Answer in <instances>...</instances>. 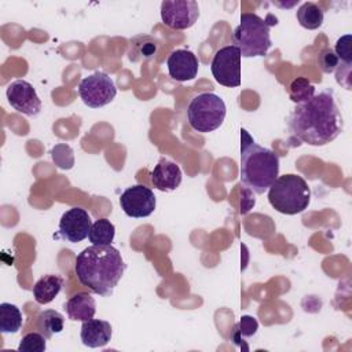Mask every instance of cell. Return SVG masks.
I'll return each mask as SVG.
<instances>
[{"label":"cell","mask_w":352,"mask_h":352,"mask_svg":"<svg viewBox=\"0 0 352 352\" xmlns=\"http://www.w3.org/2000/svg\"><path fill=\"white\" fill-rule=\"evenodd\" d=\"M287 126L296 139L311 146H324L337 139L344 121L334 92L327 88L297 103L289 116Z\"/></svg>","instance_id":"1"},{"label":"cell","mask_w":352,"mask_h":352,"mask_svg":"<svg viewBox=\"0 0 352 352\" xmlns=\"http://www.w3.org/2000/svg\"><path fill=\"white\" fill-rule=\"evenodd\" d=\"M126 264L111 245H92L76 257L74 271L80 283L99 296L113 294Z\"/></svg>","instance_id":"2"},{"label":"cell","mask_w":352,"mask_h":352,"mask_svg":"<svg viewBox=\"0 0 352 352\" xmlns=\"http://www.w3.org/2000/svg\"><path fill=\"white\" fill-rule=\"evenodd\" d=\"M279 176V157L271 148L256 143L241 129V184L246 191L263 194Z\"/></svg>","instance_id":"3"},{"label":"cell","mask_w":352,"mask_h":352,"mask_svg":"<svg viewBox=\"0 0 352 352\" xmlns=\"http://www.w3.org/2000/svg\"><path fill=\"white\" fill-rule=\"evenodd\" d=\"M278 19L268 14L265 19L253 12L241 14L239 25L234 30V45L239 48L241 56H264L272 47L270 29Z\"/></svg>","instance_id":"4"},{"label":"cell","mask_w":352,"mask_h":352,"mask_svg":"<svg viewBox=\"0 0 352 352\" xmlns=\"http://www.w3.org/2000/svg\"><path fill=\"white\" fill-rule=\"evenodd\" d=\"M311 201V188L302 176L287 173L278 176L268 188V202L283 214L304 212Z\"/></svg>","instance_id":"5"},{"label":"cell","mask_w":352,"mask_h":352,"mask_svg":"<svg viewBox=\"0 0 352 352\" xmlns=\"http://www.w3.org/2000/svg\"><path fill=\"white\" fill-rule=\"evenodd\" d=\"M226 103L213 92H202L195 95L187 107V118L190 126L199 132H212L223 124L226 118Z\"/></svg>","instance_id":"6"},{"label":"cell","mask_w":352,"mask_h":352,"mask_svg":"<svg viewBox=\"0 0 352 352\" xmlns=\"http://www.w3.org/2000/svg\"><path fill=\"white\" fill-rule=\"evenodd\" d=\"M78 95L85 106L91 109H99L113 102L117 95V88L109 74L96 72L80 81Z\"/></svg>","instance_id":"7"},{"label":"cell","mask_w":352,"mask_h":352,"mask_svg":"<svg viewBox=\"0 0 352 352\" xmlns=\"http://www.w3.org/2000/svg\"><path fill=\"white\" fill-rule=\"evenodd\" d=\"M241 51L234 44L216 51L210 70L214 80L224 87L235 88L241 85Z\"/></svg>","instance_id":"8"},{"label":"cell","mask_w":352,"mask_h":352,"mask_svg":"<svg viewBox=\"0 0 352 352\" xmlns=\"http://www.w3.org/2000/svg\"><path fill=\"white\" fill-rule=\"evenodd\" d=\"M198 18L199 7L194 0H164L161 3V19L170 29H190Z\"/></svg>","instance_id":"9"},{"label":"cell","mask_w":352,"mask_h":352,"mask_svg":"<svg viewBox=\"0 0 352 352\" xmlns=\"http://www.w3.org/2000/svg\"><path fill=\"white\" fill-rule=\"evenodd\" d=\"M155 195L144 184H135L124 190L120 197V206L129 217L140 219L150 216L155 209Z\"/></svg>","instance_id":"10"},{"label":"cell","mask_w":352,"mask_h":352,"mask_svg":"<svg viewBox=\"0 0 352 352\" xmlns=\"http://www.w3.org/2000/svg\"><path fill=\"white\" fill-rule=\"evenodd\" d=\"M7 100L16 111L36 117L41 111V100L33 85L25 80L12 81L6 91Z\"/></svg>","instance_id":"11"},{"label":"cell","mask_w":352,"mask_h":352,"mask_svg":"<svg viewBox=\"0 0 352 352\" xmlns=\"http://www.w3.org/2000/svg\"><path fill=\"white\" fill-rule=\"evenodd\" d=\"M91 227L92 220L85 209L70 208L59 220V235L72 243H77L88 236Z\"/></svg>","instance_id":"12"},{"label":"cell","mask_w":352,"mask_h":352,"mask_svg":"<svg viewBox=\"0 0 352 352\" xmlns=\"http://www.w3.org/2000/svg\"><path fill=\"white\" fill-rule=\"evenodd\" d=\"M168 73L176 81H190L197 77L199 62L190 50H175L166 59Z\"/></svg>","instance_id":"13"},{"label":"cell","mask_w":352,"mask_h":352,"mask_svg":"<svg viewBox=\"0 0 352 352\" xmlns=\"http://www.w3.org/2000/svg\"><path fill=\"white\" fill-rule=\"evenodd\" d=\"M150 176L153 186L160 191H173L182 183L180 166L165 157H161L158 160Z\"/></svg>","instance_id":"14"},{"label":"cell","mask_w":352,"mask_h":352,"mask_svg":"<svg viewBox=\"0 0 352 352\" xmlns=\"http://www.w3.org/2000/svg\"><path fill=\"white\" fill-rule=\"evenodd\" d=\"M113 336L111 324L107 320L102 319H89L82 322L80 337L85 346L88 348H100L109 344Z\"/></svg>","instance_id":"15"},{"label":"cell","mask_w":352,"mask_h":352,"mask_svg":"<svg viewBox=\"0 0 352 352\" xmlns=\"http://www.w3.org/2000/svg\"><path fill=\"white\" fill-rule=\"evenodd\" d=\"M65 309L69 319L76 322H85L95 316L96 302L89 293L78 292L66 301Z\"/></svg>","instance_id":"16"},{"label":"cell","mask_w":352,"mask_h":352,"mask_svg":"<svg viewBox=\"0 0 352 352\" xmlns=\"http://www.w3.org/2000/svg\"><path fill=\"white\" fill-rule=\"evenodd\" d=\"M160 41L150 34H138L129 40L128 59L131 62H146L157 55Z\"/></svg>","instance_id":"17"},{"label":"cell","mask_w":352,"mask_h":352,"mask_svg":"<svg viewBox=\"0 0 352 352\" xmlns=\"http://www.w3.org/2000/svg\"><path fill=\"white\" fill-rule=\"evenodd\" d=\"M63 278L59 275L48 274L41 276L33 286V297L38 304L51 302L62 290Z\"/></svg>","instance_id":"18"},{"label":"cell","mask_w":352,"mask_h":352,"mask_svg":"<svg viewBox=\"0 0 352 352\" xmlns=\"http://www.w3.org/2000/svg\"><path fill=\"white\" fill-rule=\"evenodd\" d=\"M296 18L300 26H302L304 29L315 30L323 23V11L318 4L312 1H305L297 8Z\"/></svg>","instance_id":"19"},{"label":"cell","mask_w":352,"mask_h":352,"mask_svg":"<svg viewBox=\"0 0 352 352\" xmlns=\"http://www.w3.org/2000/svg\"><path fill=\"white\" fill-rule=\"evenodd\" d=\"M65 318L60 312L55 309L41 311L37 316V330L44 334L47 338H51L54 334H58L63 330Z\"/></svg>","instance_id":"20"},{"label":"cell","mask_w":352,"mask_h":352,"mask_svg":"<svg viewBox=\"0 0 352 352\" xmlns=\"http://www.w3.org/2000/svg\"><path fill=\"white\" fill-rule=\"evenodd\" d=\"M23 323L22 312L19 308L11 302L0 304V330L6 333H16Z\"/></svg>","instance_id":"21"},{"label":"cell","mask_w":352,"mask_h":352,"mask_svg":"<svg viewBox=\"0 0 352 352\" xmlns=\"http://www.w3.org/2000/svg\"><path fill=\"white\" fill-rule=\"evenodd\" d=\"M116 235V227L109 219H98L88 234L92 245H111Z\"/></svg>","instance_id":"22"},{"label":"cell","mask_w":352,"mask_h":352,"mask_svg":"<svg viewBox=\"0 0 352 352\" xmlns=\"http://www.w3.org/2000/svg\"><path fill=\"white\" fill-rule=\"evenodd\" d=\"M314 95L315 87L305 77L294 78L289 87V96L296 104L311 99Z\"/></svg>","instance_id":"23"},{"label":"cell","mask_w":352,"mask_h":352,"mask_svg":"<svg viewBox=\"0 0 352 352\" xmlns=\"http://www.w3.org/2000/svg\"><path fill=\"white\" fill-rule=\"evenodd\" d=\"M54 164L60 169H72L74 165L73 148L66 143H58L51 150Z\"/></svg>","instance_id":"24"},{"label":"cell","mask_w":352,"mask_h":352,"mask_svg":"<svg viewBox=\"0 0 352 352\" xmlns=\"http://www.w3.org/2000/svg\"><path fill=\"white\" fill-rule=\"evenodd\" d=\"M258 330V322L256 318L250 316V315H243L241 318V320L238 322V324L234 327L232 331V340L239 344L241 340L243 338H249L253 337Z\"/></svg>","instance_id":"25"},{"label":"cell","mask_w":352,"mask_h":352,"mask_svg":"<svg viewBox=\"0 0 352 352\" xmlns=\"http://www.w3.org/2000/svg\"><path fill=\"white\" fill-rule=\"evenodd\" d=\"M47 337L40 331H32L23 336L19 341V352H44L47 349Z\"/></svg>","instance_id":"26"},{"label":"cell","mask_w":352,"mask_h":352,"mask_svg":"<svg viewBox=\"0 0 352 352\" xmlns=\"http://www.w3.org/2000/svg\"><path fill=\"white\" fill-rule=\"evenodd\" d=\"M351 44H352V36L351 34H344L341 36L334 45V52L340 60L341 65L345 66H351L352 65V50H351Z\"/></svg>","instance_id":"27"},{"label":"cell","mask_w":352,"mask_h":352,"mask_svg":"<svg viewBox=\"0 0 352 352\" xmlns=\"http://www.w3.org/2000/svg\"><path fill=\"white\" fill-rule=\"evenodd\" d=\"M340 60L333 48H324L318 55V65L323 73H334Z\"/></svg>","instance_id":"28"}]
</instances>
